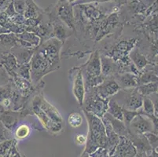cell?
<instances>
[{
  "mask_svg": "<svg viewBox=\"0 0 158 157\" xmlns=\"http://www.w3.org/2000/svg\"><path fill=\"white\" fill-rule=\"evenodd\" d=\"M137 89L143 96H149L152 93L158 92V82L139 85L137 86Z\"/></svg>",
  "mask_w": 158,
  "mask_h": 157,
  "instance_id": "obj_25",
  "label": "cell"
},
{
  "mask_svg": "<svg viewBox=\"0 0 158 157\" xmlns=\"http://www.w3.org/2000/svg\"><path fill=\"white\" fill-rule=\"evenodd\" d=\"M96 93L103 99H110L120 90L114 77H106L104 81L94 87Z\"/></svg>",
  "mask_w": 158,
  "mask_h": 157,
  "instance_id": "obj_11",
  "label": "cell"
},
{
  "mask_svg": "<svg viewBox=\"0 0 158 157\" xmlns=\"http://www.w3.org/2000/svg\"><path fill=\"white\" fill-rule=\"evenodd\" d=\"M44 14V10L40 9L33 0H27V6L23 16L25 19L39 18Z\"/></svg>",
  "mask_w": 158,
  "mask_h": 157,
  "instance_id": "obj_20",
  "label": "cell"
},
{
  "mask_svg": "<svg viewBox=\"0 0 158 157\" xmlns=\"http://www.w3.org/2000/svg\"><path fill=\"white\" fill-rule=\"evenodd\" d=\"M69 78L72 83V90L74 97L77 99L80 107H82L84 103V99L85 97L86 90L84 80L80 66L73 67L69 70Z\"/></svg>",
  "mask_w": 158,
  "mask_h": 157,
  "instance_id": "obj_6",
  "label": "cell"
},
{
  "mask_svg": "<svg viewBox=\"0 0 158 157\" xmlns=\"http://www.w3.org/2000/svg\"><path fill=\"white\" fill-rule=\"evenodd\" d=\"M15 72L25 80L31 81V64L30 62L26 64H18Z\"/></svg>",
  "mask_w": 158,
  "mask_h": 157,
  "instance_id": "obj_27",
  "label": "cell"
},
{
  "mask_svg": "<svg viewBox=\"0 0 158 157\" xmlns=\"http://www.w3.org/2000/svg\"><path fill=\"white\" fill-rule=\"evenodd\" d=\"M12 80L10 76L7 71L5 69V68L0 64V85H6Z\"/></svg>",
  "mask_w": 158,
  "mask_h": 157,
  "instance_id": "obj_34",
  "label": "cell"
},
{
  "mask_svg": "<svg viewBox=\"0 0 158 157\" xmlns=\"http://www.w3.org/2000/svg\"><path fill=\"white\" fill-rule=\"evenodd\" d=\"M90 157H109L107 149L104 147H98L94 152L89 154Z\"/></svg>",
  "mask_w": 158,
  "mask_h": 157,
  "instance_id": "obj_35",
  "label": "cell"
},
{
  "mask_svg": "<svg viewBox=\"0 0 158 157\" xmlns=\"http://www.w3.org/2000/svg\"><path fill=\"white\" fill-rule=\"evenodd\" d=\"M149 98L151 99L154 107V116L158 119V92L152 93L149 96Z\"/></svg>",
  "mask_w": 158,
  "mask_h": 157,
  "instance_id": "obj_36",
  "label": "cell"
},
{
  "mask_svg": "<svg viewBox=\"0 0 158 157\" xmlns=\"http://www.w3.org/2000/svg\"><path fill=\"white\" fill-rule=\"evenodd\" d=\"M139 111H140V114L146 115L149 117L154 116V107L149 96H143V106Z\"/></svg>",
  "mask_w": 158,
  "mask_h": 157,
  "instance_id": "obj_24",
  "label": "cell"
},
{
  "mask_svg": "<svg viewBox=\"0 0 158 157\" xmlns=\"http://www.w3.org/2000/svg\"><path fill=\"white\" fill-rule=\"evenodd\" d=\"M35 49L24 47L18 43L11 49L10 52L16 57L18 64H23L31 61V59L35 53Z\"/></svg>",
  "mask_w": 158,
  "mask_h": 157,
  "instance_id": "obj_17",
  "label": "cell"
},
{
  "mask_svg": "<svg viewBox=\"0 0 158 157\" xmlns=\"http://www.w3.org/2000/svg\"><path fill=\"white\" fill-rule=\"evenodd\" d=\"M109 101L110 99H103L99 97L94 87L86 90L82 109L102 119L107 112Z\"/></svg>",
  "mask_w": 158,
  "mask_h": 157,
  "instance_id": "obj_5",
  "label": "cell"
},
{
  "mask_svg": "<svg viewBox=\"0 0 158 157\" xmlns=\"http://www.w3.org/2000/svg\"><path fill=\"white\" fill-rule=\"evenodd\" d=\"M7 157H25L24 155H21L18 151V148H17V141L16 140L14 141V145H13L12 148L9 152V155H7Z\"/></svg>",
  "mask_w": 158,
  "mask_h": 157,
  "instance_id": "obj_37",
  "label": "cell"
},
{
  "mask_svg": "<svg viewBox=\"0 0 158 157\" xmlns=\"http://www.w3.org/2000/svg\"><path fill=\"white\" fill-rule=\"evenodd\" d=\"M112 98L123 109L139 111L143 106V96L136 88L120 89Z\"/></svg>",
  "mask_w": 158,
  "mask_h": 157,
  "instance_id": "obj_4",
  "label": "cell"
},
{
  "mask_svg": "<svg viewBox=\"0 0 158 157\" xmlns=\"http://www.w3.org/2000/svg\"><path fill=\"white\" fill-rule=\"evenodd\" d=\"M31 107L33 116L38 118L43 127L49 133L53 135H58L63 131V124L55 123L51 118H49L33 101H31Z\"/></svg>",
  "mask_w": 158,
  "mask_h": 157,
  "instance_id": "obj_7",
  "label": "cell"
},
{
  "mask_svg": "<svg viewBox=\"0 0 158 157\" xmlns=\"http://www.w3.org/2000/svg\"><path fill=\"white\" fill-rule=\"evenodd\" d=\"M16 35H17V36L20 40L28 43V45H30L33 48L36 49L41 43L40 38L34 32L24 31L23 32L18 33V34Z\"/></svg>",
  "mask_w": 158,
  "mask_h": 157,
  "instance_id": "obj_21",
  "label": "cell"
},
{
  "mask_svg": "<svg viewBox=\"0 0 158 157\" xmlns=\"http://www.w3.org/2000/svg\"><path fill=\"white\" fill-rule=\"evenodd\" d=\"M137 150L127 137H120V142L110 157H135Z\"/></svg>",
  "mask_w": 158,
  "mask_h": 157,
  "instance_id": "obj_13",
  "label": "cell"
},
{
  "mask_svg": "<svg viewBox=\"0 0 158 157\" xmlns=\"http://www.w3.org/2000/svg\"><path fill=\"white\" fill-rule=\"evenodd\" d=\"M144 135L146 136L152 149L153 150L156 149L158 147V134L153 132H148V133L144 134Z\"/></svg>",
  "mask_w": 158,
  "mask_h": 157,
  "instance_id": "obj_33",
  "label": "cell"
},
{
  "mask_svg": "<svg viewBox=\"0 0 158 157\" xmlns=\"http://www.w3.org/2000/svg\"><path fill=\"white\" fill-rule=\"evenodd\" d=\"M120 89L136 88L139 86V76L131 72H122L113 76Z\"/></svg>",
  "mask_w": 158,
  "mask_h": 157,
  "instance_id": "obj_15",
  "label": "cell"
},
{
  "mask_svg": "<svg viewBox=\"0 0 158 157\" xmlns=\"http://www.w3.org/2000/svg\"><path fill=\"white\" fill-rule=\"evenodd\" d=\"M143 28L150 35L158 37V15H153L147 23L143 24Z\"/></svg>",
  "mask_w": 158,
  "mask_h": 157,
  "instance_id": "obj_26",
  "label": "cell"
},
{
  "mask_svg": "<svg viewBox=\"0 0 158 157\" xmlns=\"http://www.w3.org/2000/svg\"><path fill=\"white\" fill-rule=\"evenodd\" d=\"M80 68L86 90L96 87L104 81L105 77L102 75L101 72L100 53L98 49L90 53L88 60L80 65Z\"/></svg>",
  "mask_w": 158,
  "mask_h": 157,
  "instance_id": "obj_2",
  "label": "cell"
},
{
  "mask_svg": "<svg viewBox=\"0 0 158 157\" xmlns=\"http://www.w3.org/2000/svg\"><path fill=\"white\" fill-rule=\"evenodd\" d=\"M15 140H6L0 143V157H7Z\"/></svg>",
  "mask_w": 158,
  "mask_h": 157,
  "instance_id": "obj_30",
  "label": "cell"
},
{
  "mask_svg": "<svg viewBox=\"0 0 158 157\" xmlns=\"http://www.w3.org/2000/svg\"><path fill=\"white\" fill-rule=\"evenodd\" d=\"M152 152L151 153H143V157H153V154H152Z\"/></svg>",
  "mask_w": 158,
  "mask_h": 157,
  "instance_id": "obj_40",
  "label": "cell"
},
{
  "mask_svg": "<svg viewBox=\"0 0 158 157\" xmlns=\"http://www.w3.org/2000/svg\"><path fill=\"white\" fill-rule=\"evenodd\" d=\"M68 123L73 128H78L83 123L82 115L78 112H73L69 115Z\"/></svg>",
  "mask_w": 158,
  "mask_h": 157,
  "instance_id": "obj_28",
  "label": "cell"
},
{
  "mask_svg": "<svg viewBox=\"0 0 158 157\" xmlns=\"http://www.w3.org/2000/svg\"><path fill=\"white\" fill-rule=\"evenodd\" d=\"M66 1H67V2H69V3H71L72 5H73V3H75V2H77V0H66Z\"/></svg>",
  "mask_w": 158,
  "mask_h": 157,
  "instance_id": "obj_41",
  "label": "cell"
},
{
  "mask_svg": "<svg viewBox=\"0 0 158 157\" xmlns=\"http://www.w3.org/2000/svg\"><path fill=\"white\" fill-rule=\"evenodd\" d=\"M127 138L133 144L137 150V153H151L153 152V149L151 148L144 134L128 131Z\"/></svg>",
  "mask_w": 158,
  "mask_h": 157,
  "instance_id": "obj_14",
  "label": "cell"
},
{
  "mask_svg": "<svg viewBox=\"0 0 158 157\" xmlns=\"http://www.w3.org/2000/svg\"><path fill=\"white\" fill-rule=\"evenodd\" d=\"M30 133H31L30 126H28L27 124H21L16 129L15 136L19 140H22V139L28 138Z\"/></svg>",
  "mask_w": 158,
  "mask_h": 157,
  "instance_id": "obj_29",
  "label": "cell"
},
{
  "mask_svg": "<svg viewBox=\"0 0 158 157\" xmlns=\"http://www.w3.org/2000/svg\"><path fill=\"white\" fill-rule=\"evenodd\" d=\"M75 142H76L77 144H78L79 145H85L86 142H87V136L79 134H77V136L75 137Z\"/></svg>",
  "mask_w": 158,
  "mask_h": 157,
  "instance_id": "obj_39",
  "label": "cell"
},
{
  "mask_svg": "<svg viewBox=\"0 0 158 157\" xmlns=\"http://www.w3.org/2000/svg\"><path fill=\"white\" fill-rule=\"evenodd\" d=\"M129 57H130L133 64L135 66L136 68L140 72L143 71L148 64H150L146 56H145L142 52H140L137 46L131 51V53L129 54Z\"/></svg>",
  "mask_w": 158,
  "mask_h": 157,
  "instance_id": "obj_18",
  "label": "cell"
},
{
  "mask_svg": "<svg viewBox=\"0 0 158 157\" xmlns=\"http://www.w3.org/2000/svg\"><path fill=\"white\" fill-rule=\"evenodd\" d=\"M154 150H155V151H156V152H157V153H158V147H157V148H156V149H154Z\"/></svg>",
  "mask_w": 158,
  "mask_h": 157,
  "instance_id": "obj_44",
  "label": "cell"
},
{
  "mask_svg": "<svg viewBox=\"0 0 158 157\" xmlns=\"http://www.w3.org/2000/svg\"><path fill=\"white\" fill-rule=\"evenodd\" d=\"M135 157H143V154H140V153H137Z\"/></svg>",
  "mask_w": 158,
  "mask_h": 157,
  "instance_id": "obj_43",
  "label": "cell"
},
{
  "mask_svg": "<svg viewBox=\"0 0 158 157\" xmlns=\"http://www.w3.org/2000/svg\"><path fill=\"white\" fill-rule=\"evenodd\" d=\"M155 82H158V76L147 68H145L139 74V86L149 83H155Z\"/></svg>",
  "mask_w": 158,
  "mask_h": 157,
  "instance_id": "obj_22",
  "label": "cell"
},
{
  "mask_svg": "<svg viewBox=\"0 0 158 157\" xmlns=\"http://www.w3.org/2000/svg\"><path fill=\"white\" fill-rule=\"evenodd\" d=\"M127 130L137 134H144L154 131V122L153 117L146 115L139 114L133 119L130 124L127 126Z\"/></svg>",
  "mask_w": 158,
  "mask_h": 157,
  "instance_id": "obj_10",
  "label": "cell"
},
{
  "mask_svg": "<svg viewBox=\"0 0 158 157\" xmlns=\"http://www.w3.org/2000/svg\"><path fill=\"white\" fill-rule=\"evenodd\" d=\"M13 6L17 14L23 15L27 6V0H14Z\"/></svg>",
  "mask_w": 158,
  "mask_h": 157,
  "instance_id": "obj_32",
  "label": "cell"
},
{
  "mask_svg": "<svg viewBox=\"0 0 158 157\" xmlns=\"http://www.w3.org/2000/svg\"><path fill=\"white\" fill-rule=\"evenodd\" d=\"M155 4H158V0H156V2H155Z\"/></svg>",
  "mask_w": 158,
  "mask_h": 157,
  "instance_id": "obj_45",
  "label": "cell"
},
{
  "mask_svg": "<svg viewBox=\"0 0 158 157\" xmlns=\"http://www.w3.org/2000/svg\"><path fill=\"white\" fill-rule=\"evenodd\" d=\"M63 45L64 43L60 40L52 37L42 42L36 48V50H38L51 64L54 72L61 68V51Z\"/></svg>",
  "mask_w": 158,
  "mask_h": 157,
  "instance_id": "obj_3",
  "label": "cell"
},
{
  "mask_svg": "<svg viewBox=\"0 0 158 157\" xmlns=\"http://www.w3.org/2000/svg\"><path fill=\"white\" fill-rule=\"evenodd\" d=\"M139 114H140V111H131L123 109V122L126 124V126H128L131 122L133 120V119Z\"/></svg>",
  "mask_w": 158,
  "mask_h": 157,
  "instance_id": "obj_31",
  "label": "cell"
},
{
  "mask_svg": "<svg viewBox=\"0 0 158 157\" xmlns=\"http://www.w3.org/2000/svg\"><path fill=\"white\" fill-rule=\"evenodd\" d=\"M14 0H0V14L5 12Z\"/></svg>",
  "mask_w": 158,
  "mask_h": 157,
  "instance_id": "obj_38",
  "label": "cell"
},
{
  "mask_svg": "<svg viewBox=\"0 0 158 157\" xmlns=\"http://www.w3.org/2000/svg\"><path fill=\"white\" fill-rule=\"evenodd\" d=\"M22 110L20 111H2L0 115V123L5 126L6 129L12 130L14 129L20 120L26 117Z\"/></svg>",
  "mask_w": 158,
  "mask_h": 157,
  "instance_id": "obj_12",
  "label": "cell"
},
{
  "mask_svg": "<svg viewBox=\"0 0 158 157\" xmlns=\"http://www.w3.org/2000/svg\"><path fill=\"white\" fill-rule=\"evenodd\" d=\"M81 157H90L88 155V154H86V153H82Z\"/></svg>",
  "mask_w": 158,
  "mask_h": 157,
  "instance_id": "obj_42",
  "label": "cell"
},
{
  "mask_svg": "<svg viewBox=\"0 0 158 157\" xmlns=\"http://www.w3.org/2000/svg\"><path fill=\"white\" fill-rule=\"evenodd\" d=\"M100 60L102 75L105 78L113 77L116 74L120 73V68L113 59L104 54H100Z\"/></svg>",
  "mask_w": 158,
  "mask_h": 157,
  "instance_id": "obj_16",
  "label": "cell"
},
{
  "mask_svg": "<svg viewBox=\"0 0 158 157\" xmlns=\"http://www.w3.org/2000/svg\"><path fill=\"white\" fill-rule=\"evenodd\" d=\"M105 116L108 119V120L110 121V123H111L112 127H113V130L115 133L120 137H127V134H128V130H127V127L124 122L122 120H120L118 119H116L111 115L106 112L105 114Z\"/></svg>",
  "mask_w": 158,
  "mask_h": 157,
  "instance_id": "obj_19",
  "label": "cell"
},
{
  "mask_svg": "<svg viewBox=\"0 0 158 157\" xmlns=\"http://www.w3.org/2000/svg\"><path fill=\"white\" fill-rule=\"evenodd\" d=\"M83 112L88 124V134L83 153L89 155L94 152L98 147H104L106 149L107 136L102 119L85 110H83Z\"/></svg>",
  "mask_w": 158,
  "mask_h": 157,
  "instance_id": "obj_1",
  "label": "cell"
},
{
  "mask_svg": "<svg viewBox=\"0 0 158 157\" xmlns=\"http://www.w3.org/2000/svg\"><path fill=\"white\" fill-rule=\"evenodd\" d=\"M54 7L57 17L69 28L74 31L75 16L73 6L66 0H58Z\"/></svg>",
  "mask_w": 158,
  "mask_h": 157,
  "instance_id": "obj_8",
  "label": "cell"
},
{
  "mask_svg": "<svg viewBox=\"0 0 158 157\" xmlns=\"http://www.w3.org/2000/svg\"><path fill=\"white\" fill-rule=\"evenodd\" d=\"M107 113L111 115L116 119L123 121V109L118 105V103L113 98H110L109 101V106H108Z\"/></svg>",
  "mask_w": 158,
  "mask_h": 157,
  "instance_id": "obj_23",
  "label": "cell"
},
{
  "mask_svg": "<svg viewBox=\"0 0 158 157\" xmlns=\"http://www.w3.org/2000/svg\"><path fill=\"white\" fill-rule=\"evenodd\" d=\"M32 101L36 104L40 109H42L43 112H44L49 118H51V119H52L53 121H54L55 123L63 124V123H64V119H63L61 113L59 112V111L57 110L54 105H52L44 97V93H43V90L38 92V93L34 96V97L32 98Z\"/></svg>",
  "mask_w": 158,
  "mask_h": 157,
  "instance_id": "obj_9",
  "label": "cell"
}]
</instances>
